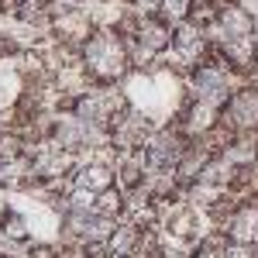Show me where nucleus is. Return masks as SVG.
<instances>
[{
  "label": "nucleus",
  "mask_w": 258,
  "mask_h": 258,
  "mask_svg": "<svg viewBox=\"0 0 258 258\" xmlns=\"http://www.w3.org/2000/svg\"><path fill=\"white\" fill-rule=\"evenodd\" d=\"M131 103L124 97V90H120L117 83H93L83 97H76L73 103V114H80L83 120H90V124H97L103 131H110V124L117 117L120 110H127Z\"/></svg>",
  "instance_id": "obj_4"
},
{
  "label": "nucleus",
  "mask_w": 258,
  "mask_h": 258,
  "mask_svg": "<svg viewBox=\"0 0 258 258\" xmlns=\"http://www.w3.org/2000/svg\"><path fill=\"white\" fill-rule=\"evenodd\" d=\"M227 258H258V244H244V241H227Z\"/></svg>",
  "instance_id": "obj_21"
},
{
  "label": "nucleus",
  "mask_w": 258,
  "mask_h": 258,
  "mask_svg": "<svg viewBox=\"0 0 258 258\" xmlns=\"http://www.w3.org/2000/svg\"><path fill=\"white\" fill-rule=\"evenodd\" d=\"M234 76L238 73L214 52L207 62H200L197 69L186 73V97L197 100V103H210V107H220L224 110V103L234 93Z\"/></svg>",
  "instance_id": "obj_2"
},
{
  "label": "nucleus",
  "mask_w": 258,
  "mask_h": 258,
  "mask_svg": "<svg viewBox=\"0 0 258 258\" xmlns=\"http://www.w3.org/2000/svg\"><path fill=\"white\" fill-rule=\"evenodd\" d=\"M69 182H73V186H83V189H93V193H103V189L117 186V172H114V162L110 159L97 155V159L80 162V165L73 169Z\"/></svg>",
  "instance_id": "obj_13"
},
{
  "label": "nucleus",
  "mask_w": 258,
  "mask_h": 258,
  "mask_svg": "<svg viewBox=\"0 0 258 258\" xmlns=\"http://www.w3.org/2000/svg\"><path fill=\"white\" fill-rule=\"evenodd\" d=\"M220 4H224V0H193V11H197V7H220Z\"/></svg>",
  "instance_id": "obj_22"
},
{
  "label": "nucleus",
  "mask_w": 258,
  "mask_h": 258,
  "mask_svg": "<svg viewBox=\"0 0 258 258\" xmlns=\"http://www.w3.org/2000/svg\"><path fill=\"white\" fill-rule=\"evenodd\" d=\"M103 251L110 258H127V255H135V251H148V227L138 224V220L120 217L114 234L103 244Z\"/></svg>",
  "instance_id": "obj_11"
},
{
  "label": "nucleus",
  "mask_w": 258,
  "mask_h": 258,
  "mask_svg": "<svg viewBox=\"0 0 258 258\" xmlns=\"http://www.w3.org/2000/svg\"><path fill=\"white\" fill-rule=\"evenodd\" d=\"M189 258H227V238H207L189 251Z\"/></svg>",
  "instance_id": "obj_19"
},
{
  "label": "nucleus",
  "mask_w": 258,
  "mask_h": 258,
  "mask_svg": "<svg viewBox=\"0 0 258 258\" xmlns=\"http://www.w3.org/2000/svg\"><path fill=\"white\" fill-rule=\"evenodd\" d=\"M117 31L124 35V38H131V41H138V45H145V48H152V52H165V48L172 45V24L155 18V14L120 21Z\"/></svg>",
  "instance_id": "obj_8"
},
{
  "label": "nucleus",
  "mask_w": 258,
  "mask_h": 258,
  "mask_svg": "<svg viewBox=\"0 0 258 258\" xmlns=\"http://www.w3.org/2000/svg\"><path fill=\"white\" fill-rule=\"evenodd\" d=\"M0 258H11V255H7V251H0Z\"/></svg>",
  "instance_id": "obj_27"
},
{
  "label": "nucleus",
  "mask_w": 258,
  "mask_h": 258,
  "mask_svg": "<svg viewBox=\"0 0 258 258\" xmlns=\"http://www.w3.org/2000/svg\"><path fill=\"white\" fill-rule=\"evenodd\" d=\"M114 172H117V186L124 193L145 186V179H148L145 148H120V152H114Z\"/></svg>",
  "instance_id": "obj_14"
},
{
  "label": "nucleus",
  "mask_w": 258,
  "mask_h": 258,
  "mask_svg": "<svg viewBox=\"0 0 258 258\" xmlns=\"http://www.w3.org/2000/svg\"><path fill=\"white\" fill-rule=\"evenodd\" d=\"M127 258H152V251H135V255H127Z\"/></svg>",
  "instance_id": "obj_25"
},
{
  "label": "nucleus",
  "mask_w": 258,
  "mask_h": 258,
  "mask_svg": "<svg viewBox=\"0 0 258 258\" xmlns=\"http://www.w3.org/2000/svg\"><path fill=\"white\" fill-rule=\"evenodd\" d=\"M220 127H227L231 135H244V131H258V86H238L231 100L220 110Z\"/></svg>",
  "instance_id": "obj_7"
},
{
  "label": "nucleus",
  "mask_w": 258,
  "mask_h": 258,
  "mask_svg": "<svg viewBox=\"0 0 258 258\" xmlns=\"http://www.w3.org/2000/svg\"><path fill=\"white\" fill-rule=\"evenodd\" d=\"M220 231H224L227 241L258 244V200H241V203H234L220 217Z\"/></svg>",
  "instance_id": "obj_9"
},
{
  "label": "nucleus",
  "mask_w": 258,
  "mask_h": 258,
  "mask_svg": "<svg viewBox=\"0 0 258 258\" xmlns=\"http://www.w3.org/2000/svg\"><path fill=\"white\" fill-rule=\"evenodd\" d=\"M176 127L186 135V138H207L210 131H217V127H220V107L186 100V107H182V114H179Z\"/></svg>",
  "instance_id": "obj_12"
},
{
  "label": "nucleus",
  "mask_w": 258,
  "mask_h": 258,
  "mask_svg": "<svg viewBox=\"0 0 258 258\" xmlns=\"http://www.w3.org/2000/svg\"><path fill=\"white\" fill-rule=\"evenodd\" d=\"M80 59L93 83H117L131 69V48L117 28H97L83 41Z\"/></svg>",
  "instance_id": "obj_1"
},
{
  "label": "nucleus",
  "mask_w": 258,
  "mask_h": 258,
  "mask_svg": "<svg viewBox=\"0 0 258 258\" xmlns=\"http://www.w3.org/2000/svg\"><path fill=\"white\" fill-rule=\"evenodd\" d=\"M11 217V210H7V203H0V227H4V220Z\"/></svg>",
  "instance_id": "obj_24"
},
{
  "label": "nucleus",
  "mask_w": 258,
  "mask_h": 258,
  "mask_svg": "<svg viewBox=\"0 0 258 258\" xmlns=\"http://www.w3.org/2000/svg\"><path fill=\"white\" fill-rule=\"evenodd\" d=\"M4 241H24L28 238V224H24V217L21 214H11V217L4 220Z\"/></svg>",
  "instance_id": "obj_20"
},
{
  "label": "nucleus",
  "mask_w": 258,
  "mask_h": 258,
  "mask_svg": "<svg viewBox=\"0 0 258 258\" xmlns=\"http://www.w3.org/2000/svg\"><path fill=\"white\" fill-rule=\"evenodd\" d=\"M220 155L231 162V165H238L241 172L255 169V165H258V131L231 135V141H227V145L220 148Z\"/></svg>",
  "instance_id": "obj_17"
},
{
  "label": "nucleus",
  "mask_w": 258,
  "mask_h": 258,
  "mask_svg": "<svg viewBox=\"0 0 258 258\" xmlns=\"http://www.w3.org/2000/svg\"><path fill=\"white\" fill-rule=\"evenodd\" d=\"M66 4H86V0H66Z\"/></svg>",
  "instance_id": "obj_26"
},
{
  "label": "nucleus",
  "mask_w": 258,
  "mask_h": 258,
  "mask_svg": "<svg viewBox=\"0 0 258 258\" xmlns=\"http://www.w3.org/2000/svg\"><path fill=\"white\" fill-rule=\"evenodd\" d=\"M152 138V124L148 117L135 110V107H127V110H120L114 124H110V145L114 148H145V141Z\"/></svg>",
  "instance_id": "obj_10"
},
{
  "label": "nucleus",
  "mask_w": 258,
  "mask_h": 258,
  "mask_svg": "<svg viewBox=\"0 0 258 258\" xmlns=\"http://www.w3.org/2000/svg\"><path fill=\"white\" fill-rule=\"evenodd\" d=\"M189 141L179 127H162L152 131V138L145 141V162L148 172H176V165L182 162V155L189 152Z\"/></svg>",
  "instance_id": "obj_5"
},
{
  "label": "nucleus",
  "mask_w": 258,
  "mask_h": 258,
  "mask_svg": "<svg viewBox=\"0 0 258 258\" xmlns=\"http://www.w3.org/2000/svg\"><path fill=\"white\" fill-rule=\"evenodd\" d=\"M11 4H14V0H11Z\"/></svg>",
  "instance_id": "obj_28"
},
{
  "label": "nucleus",
  "mask_w": 258,
  "mask_h": 258,
  "mask_svg": "<svg viewBox=\"0 0 258 258\" xmlns=\"http://www.w3.org/2000/svg\"><path fill=\"white\" fill-rule=\"evenodd\" d=\"M210 55H214V45L207 38V28L189 18V21H179L172 28V45L165 52H159V66H172V69L189 73L200 62H207Z\"/></svg>",
  "instance_id": "obj_3"
},
{
  "label": "nucleus",
  "mask_w": 258,
  "mask_h": 258,
  "mask_svg": "<svg viewBox=\"0 0 258 258\" xmlns=\"http://www.w3.org/2000/svg\"><path fill=\"white\" fill-rule=\"evenodd\" d=\"M152 14L162 18V21H169V24L176 28L179 21H189V18H193V0H159Z\"/></svg>",
  "instance_id": "obj_18"
},
{
  "label": "nucleus",
  "mask_w": 258,
  "mask_h": 258,
  "mask_svg": "<svg viewBox=\"0 0 258 258\" xmlns=\"http://www.w3.org/2000/svg\"><path fill=\"white\" fill-rule=\"evenodd\" d=\"M0 186H7V189H31V186H41L38 169H35V162H31L28 152L0 162Z\"/></svg>",
  "instance_id": "obj_16"
},
{
  "label": "nucleus",
  "mask_w": 258,
  "mask_h": 258,
  "mask_svg": "<svg viewBox=\"0 0 258 258\" xmlns=\"http://www.w3.org/2000/svg\"><path fill=\"white\" fill-rule=\"evenodd\" d=\"M97 31L93 18L86 14L83 4H66V0H55L52 4V38L66 41L73 48H83V41Z\"/></svg>",
  "instance_id": "obj_6"
},
{
  "label": "nucleus",
  "mask_w": 258,
  "mask_h": 258,
  "mask_svg": "<svg viewBox=\"0 0 258 258\" xmlns=\"http://www.w3.org/2000/svg\"><path fill=\"white\" fill-rule=\"evenodd\" d=\"M155 4L159 0H131V7H152V11H155Z\"/></svg>",
  "instance_id": "obj_23"
},
{
  "label": "nucleus",
  "mask_w": 258,
  "mask_h": 258,
  "mask_svg": "<svg viewBox=\"0 0 258 258\" xmlns=\"http://www.w3.org/2000/svg\"><path fill=\"white\" fill-rule=\"evenodd\" d=\"M220 59L227 62L238 76H244V73H251L255 69V62H258V41L255 35H244V38H227L220 48H214Z\"/></svg>",
  "instance_id": "obj_15"
}]
</instances>
